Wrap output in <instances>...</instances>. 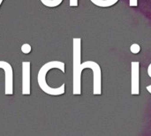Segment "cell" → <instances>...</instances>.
Segmentation results:
<instances>
[{"label": "cell", "instance_id": "1", "mask_svg": "<svg viewBox=\"0 0 151 136\" xmlns=\"http://www.w3.org/2000/svg\"><path fill=\"white\" fill-rule=\"evenodd\" d=\"M81 38L73 39V94L81 95V73L88 68L93 73V95L102 94V71L100 65L95 61L81 63Z\"/></svg>", "mask_w": 151, "mask_h": 136}, {"label": "cell", "instance_id": "2", "mask_svg": "<svg viewBox=\"0 0 151 136\" xmlns=\"http://www.w3.org/2000/svg\"><path fill=\"white\" fill-rule=\"evenodd\" d=\"M51 69H58L65 73V65L62 61H50V62L44 64L40 68V70L38 72V75H37L38 85H39L40 89L44 93H46L48 95L54 96L64 95L65 92V83H63L58 88H52V87H50L48 85V83L46 82V75H47L48 72L50 71Z\"/></svg>", "mask_w": 151, "mask_h": 136}, {"label": "cell", "instance_id": "3", "mask_svg": "<svg viewBox=\"0 0 151 136\" xmlns=\"http://www.w3.org/2000/svg\"><path fill=\"white\" fill-rule=\"evenodd\" d=\"M131 94L140 95V62H131Z\"/></svg>", "mask_w": 151, "mask_h": 136}, {"label": "cell", "instance_id": "4", "mask_svg": "<svg viewBox=\"0 0 151 136\" xmlns=\"http://www.w3.org/2000/svg\"><path fill=\"white\" fill-rule=\"evenodd\" d=\"M0 68L4 71L5 74V95H12L13 93V73L12 65L6 61H0Z\"/></svg>", "mask_w": 151, "mask_h": 136}, {"label": "cell", "instance_id": "5", "mask_svg": "<svg viewBox=\"0 0 151 136\" xmlns=\"http://www.w3.org/2000/svg\"><path fill=\"white\" fill-rule=\"evenodd\" d=\"M30 65L29 61L22 62V94L30 95Z\"/></svg>", "mask_w": 151, "mask_h": 136}, {"label": "cell", "instance_id": "6", "mask_svg": "<svg viewBox=\"0 0 151 136\" xmlns=\"http://www.w3.org/2000/svg\"><path fill=\"white\" fill-rule=\"evenodd\" d=\"M90 1L95 5H96L98 7H103V8L113 6L114 4H116L119 2V0H90Z\"/></svg>", "mask_w": 151, "mask_h": 136}, {"label": "cell", "instance_id": "7", "mask_svg": "<svg viewBox=\"0 0 151 136\" xmlns=\"http://www.w3.org/2000/svg\"><path fill=\"white\" fill-rule=\"evenodd\" d=\"M42 2V4H44L47 7H57L59 4H61V3L63 2V0H40Z\"/></svg>", "mask_w": 151, "mask_h": 136}, {"label": "cell", "instance_id": "8", "mask_svg": "<svg viewBox=\"0 0 151 136\" xmlns=\"http://www.w3.org/2000/svg\"><path fill=\"white\" fill-rule=\"evenodd\" d=\"M20 50H21V51H22L24 54H29V53L31 52L32 48H31V45H30V44H28V43H24V44H22V46L20 47Z\"/></svg>", "mask_w": 151, "mask_h": 136}, {"label": "cell", "instance_id": "9", "mask_svg": "<svg viewBox=\"0 0 151 136\" xmlns=\"http://www.w3.org/2000/svg\"><path fill=\"white\" fill-rule=\"evenodd\" d=\"M130 51L133 54H138L141 51V47L138 43H133L130 46Z\"/></svg>", "mask_w": 151, "mask_h": 136}, {"label": "cell", "instance_id": "10", "mask_svg": "<svg viewBox=\"0 0 151 136\" xmlns=\"http://www.w3.org/2000/svg\"><path fill=\"white\" fill-rule=\"evenodd\" d=\"M148 75L151 78V63L150 64L149 67H148ZM146 89L148 90V92H149L150 94H151V85L147 86V87H146Z\"/></svg>", "mask_w": 151, "mask_h": 136}, {"label": "cell", "instance_id": "11", "mask_svg": "<svg viewBox=\"0 0 151 136\" xmlns=\"http://www.w3.org/2000/svg\"><path fill=\"white\" fill-rule=\"evenodd\" d=\"M129 5L131 7H137L138 6V0H129Z\"/></svg>", "mask_w": 151, "mask_h": 136}, {"label": "cell", "instance_id": "12", "mask_svg": "<svg viewBox=\"0 0 151 136\" xmlns=\"http://www.w3.org/2000/svg\"><path fill=\"white\" fill-rule=\"evenodd\" d=\"M70 6L71 7L78 6V0H70Z\"/></svg>", "mask_w": 151, "mask_h": 136}, {"label": "cell", "instance_id": "13", "mask_svg": "<svg viewBox=\"0 0 151 136\" xmlns=\"http://www.w3.org/2000/svg\"><path fill=\"white\" fill-rule=\"evenodd\" d=\"M2 2H3V0H0V5H1V4H2Z\"/></svg>", "mask_w": 151, "mask_h": 136}]
</instances>
